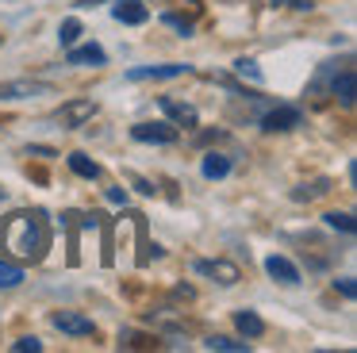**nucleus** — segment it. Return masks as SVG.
<instances>
[{
    "label": "nucleus",
    "instance_id": "1",
    "mask_svg": "<svg viewBox=\"0 0 357 353\" xmlns=\"http://www.w3.org/2000/svg\"><path fill=\"white\" fill-rule=\"evenodd\" d=\"M50 230L39 211H16L0 223V250L16 261H39L47 253Z\"/></svg>",
    "mask_w": 357,
    "mask_h": 353
},
{
    "label": "nucleus",
    "instance_id": "2",
    "mask_svg": "<svg viewBox=\"0 0 357 353\" xmlns=\"http://www.w3.org/2000/svg\"><path fill=\"white\" fill-rule=\"evenodd\" d=\"M96 115V104L93 100H70V104H62L54 112V119H58V127H66V130H73V127H81L85 119H93Z\"/></svg>",
    "mask_w": 357,
    "mask_h": 353
},
{
    "label": "nucleus",
    "instance_id": "3",
    "mask_svg": "<svg viewBox=\"0 0 357 353\" xmlns=\"http://www.w3.org/2000/svg\"><path fill=\"white\" fill-rule=\"evenodd\" d=\"M131 135L139 138V142H158V146L177 142V127H173V123H135Z\"/></svg>",
    "mask_w": 357,
    "mask_h": 353
},
{
    "label": "nucleus",
    "instance_id": "4",
    "mask_svg": "<svg viewBox=\"0 0 357 353\" xmlns=\"http://www.w3.org/2000/svg\"><path fill=\"white\" fill-rule=\"evenodd\" d=\"M192 269H196V273H200V276H215L219 284H227V288L242 280L238 265H234V261H223V257H219V261H196Z\"/></svg>",
    "mask_w": 357,
    "mask_h": 353
},
{
    "label": "nucleus",
    "instance_id": "5",
    "mask_svg": "<svg viewBox=\"0 0 357 353\" xmlns=\"http://www.w3.org/2000/svg\"><path fill=\"white\" fill-rule=\"evenodd\" d=\"M300 107H288V104H280V107H269V112L261 115V130H292V127H300Z\"/></svg>",
    "mask_w": 357,
    "mask_h": 353
},
{
    "label": "nucleus",
    "instance_id": "6",
    "mask_svg": "<svg viewBox=\"0 0 357 353\" xmlns=\"http://www.w3.org/2000/svg\"><path fill=\"white\" fill-rule=\"evenodd\" d=\"M58 330H62V334H73V338H89V334H96V322L93 319H85V315H77V311H58L54 319Z\"/></svg>",
    "mask_w": 357,
    "mask_h": 353
},
{
    "label": "nucleus",
    "instance_id": "7",
    "mask_svg": "<svg viewBox=\"0 0 357 353\" xmlns=\"http://www.w3.org/2000/svg\"><path fill=\"white\" fill-rule=\"evenodd\" d=\"M265 273H269L273 280H280V284H300V269H296L288 257H280V253L265 257Z\"/></svg>",
    "mask_w": 357,
    "mask_h": 353
},
{
    "label": "nucleus",
    "instance_id": "8",
    "mask_svg": "<svg viewBox=\"0 0 357 353\" xmlns=\"http://www.w3.org/2000/svg\"><path fill=\"white\" fill-rule=\"evenodd\" d=\"M112 15H116L119 23H131V27H139V23L150 20V12H146V4H142V0H119V4L112 8Z\"/></svg>",
    "mask_w": 357,
    "mask_h": 353
},
{
    "label": "nucleus",
    "instance_id": "9",
    "mask_svg": "<svg viewBox=\"0 0 357 353\" xmlns=\"http://www.w3.org/2000/svg\"><path fill=\"white\" fill-rule=\"evenodd\" d=\"M162 112L169 115L173 123H181V127H196V107L192 104H181V100H173V96H162Z\"/></svg>",
    "mask_w": 357,
    "mask_h": 353
},
{
    "label": "nucleus",
    "instance_id": "10",
    "mask_svg": "<svg viewBox=\"0 0 357 353\" xmlns=\"http://www.w3.org/2000/svg\"><path fill=\"white\" fill-rule=\"evenodd\" d=\"M188 73V66H146V69H131L127 81H165V77H181Z\"/></svg>",
    "mask_w": 357,
    "mask_h": 353
},
{
    "label": "nucleus",
    "instance_id": "11",
    "mask_svg": "<svg viewBox=\"0 0 357 353\" xmlns=\"http://www.w3.org/2000/svg\"><path fill=\"white\" fill-rule=\"evenodd\" d=\"M66 61H70V66H104V61H108V54H104L96 43H89V46H77V50L70 46Z\"/></svg>",
    "mask_w": 357,
    "mask_h": 353
},
{
    "label": "nucleus",
    "instance_id": "12",
    "mask_svg": "<svg viewBox=\"0 0 357 353\" xmlns=\"http://www.w3.org/2000/svg\"><path fill=\"white\" fill-rule=\"evenodd\" d=\"M35 92H50V84H39V81H12V84H0V100H20V96H35Z\"/></svg>",
    "mask_w": 357,
    "mask_h": 353
},
{
    "label": "nucleus",
    "instance_id": "13",
    "mask_svg": "<svg viewBox=\"0 0 357 353\" xmlns=\"http://www.w3.org/2000/svg\"><path fill=\"white\" fill-rule=\"evenodd\" d=\"M200 173L208 176V181H219V176H227V173H231V158H223V153H204Z\"/></svg>",
    "mask_w": 357,
    "mask_h": 353
},
{
    "label": "nucleus",
    "instance_id": "14",
    "mask_svg": "<svg viewBox=\"0 0 357 353\" xmlns=\"http://www.w3.org/2000/svg\"><path fill=\"white\" fill-rule=\"evenodd\" d=\"M331 92L342 100V107H349V104H354V69H342V77H334Z\"/></svg>",
    "mask_w": 357,
    "mask_h": 353
},
{
    "label": "nucleus",
    "instance_id": "15",
    "mask_svg": "<svg viewBox=\"0 0 357 353\" xmlns=\"http://www.w3.org/2000/svg\"><path fill=\"white\" fill-rule=\"evenodd\" d=\"M234 326H238L246 338H261L265 334V322L257 319L254 311H238V315H234Z\"/></svg>",
    "mask_w": 357,
    "mask_h": 353
},
{
    "label": "nucleus",
    "instance_id": "16",
    "mask_svg": "<svg viewBox=\"0 0 357 353\" xmlns=\"http://www.w3.org/2000/svg\"><path fill=\"white\" fill-rule=\"evenodd\" d=\"M70 169L77 176H85V181H96V176H100V165H96L93 158H85V153H70Z\"/></svg>",
    "mask_w": 357,
    "mask_h": 353
},
{
    "label": "nucleus",
    "instance_id": "17",
    "mask_svg": "<svg viewBox=\"0 0 357 353\" xmlns=\"http://www.w3.org/2000/svg\"><path fill=\"white\" fill-rule=\"evenodd\" d=\"M20 280H24V265H16V261H0V288H16Z\"/></svg>",
    "mask_w": 357,
    "mask_h": 353
},
{
    "label": "nucleus",
    "instance_id": "18",
    "mask_svg": "<svg viewBox=\"0 0 357 353\" xmlns=\"http://www.w3.org/2000/svg\"><path fill=\"white\" fill-rule=\"evenodd\" d=\"M204 345H208V350H219V353H246V342H234V338H223V334H211Z\"/></svg>",
    "mask_w": 357,
    "mask_h": 353
},
{
    "label": "nucleus",
    "instance_id": "19",
    "mask_svg": "<svg viewBox=\"0 0 357 353\" xmlns=\"http://www.w3.org/2000/svg\"><path fill=\"white\" fill-rule=\"evenodd\" d=\"M58 38H62V46H73L81 38V20H66L62 27H58Z\"/></svg>",
    "mask_w": 357,
    "mask_h": 353
},
{
    "label": "nucleus",
    "instance_id": "20",
    "mask_svg": "<svg viewBox=\"0 0 357 353\" xmlns=\"http://www.w3.org/2000/svg\"><path fill=\"white\" fill-rule=\"evenodd\" d=\"M326 227H334V230H346V234H354V215H346V211H331L326 215Z\"/></svg>",
    "mask_w": 357,
    "mask_h": 353
},
{
    "label": "nucleus",
    "instance_id": "21",
    "mask_svg": "<svg viewBox=\"0 0 357 353\" xmlns=\"http://www.w3.org/2000/svg\"><path fill=\"white\" fill-rule=\"evenodd\" d=\"M234 69H238L242 77H250V81H261V69H257L254 58H238V61H234Z\"/></svg>",
    "mask_w": 357,
    "mask_h": 353
},
{
    "label": "nucleus",
    "instance_id": "22",
    "mask_svg": "<svg viewBox=\"0 0 357 353\" xmlns=\"http://www.w3.org/2000/svg\"><path fill=\"white\" fill-rule=\"evenodd\" d=\"M12 350H16V353H39L43 342H39V338H16V342H12Z\"/></svg>",
    "mask_w": 357,
    "mask_h": 353
},
{
    "label": "nucleus",
    "instance_id": "23",
    "mask_svg": "<svg viewBox=\"0 0 357 353\" xmlns=\"http://www.w3.org/2000/svg\"><path fill=\"white\" fill-rule=\"evenodd\" d=\"M162 20H165V23H169V27H177V31H181V35H188V31H192V23H188V20H181V15H173V12H165V15H162Z\"/></svg>",
    "mask_w": 357,
    "mask_h": 353
},
{
    "label": "nucleus",
    "instance_id": "24",
    "mask_svg": "<svg viewBox=\"0 0 357 353\" xmlns=\"http://www.w3.org/2000/svg\"><path fill=\"white\" fill-rule=\"evenodd\" d=\"M334 288H338V292H342V296H346V299H354V292H357L349 276H346V280H334Z\"/></svg>",
    "mask_w": 357,
    "mask_h": 353
},
{
    "label": "nucleus",
    "instance_id": "25",
    "mask_svg": "<svg viewBox=\"0 0 357 353\" xmlns=\"http://www.w3.org/2000/svg\"><path fill=\"white\" fill-rule=\"evenodd\" d=\"M108 200L112 204H127V192L123 188H108Z\"/></svg>",
    "mask_w": 357,
    "mask_h": 353
},
{
    "label": "nucleus",
    "instance_id": "26",
    "mask_svg": "<svg viewBox=\"0 0 357 353\" xmlns=\"http://www.w3.org/2000/svg\"><path fill=\"white\" fill-rule=\"evenodd\" d=\"M135 184H139V192H146V196H154V184H146L142 176H135Z\"/></svg>",
    "mask_w": 357,
    "mask_h": 353
}]
</instances>
